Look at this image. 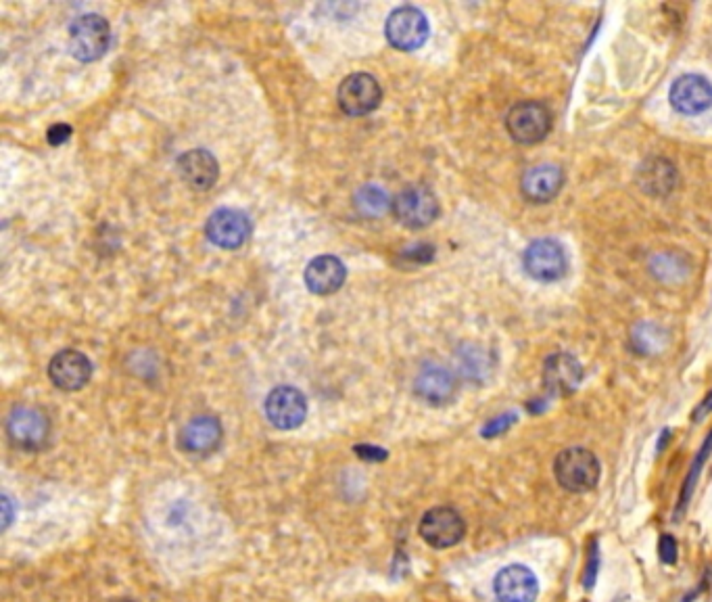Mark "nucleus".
<instances>
[{
    "label": "nucleus",
    "instance_id": "nucleus-32",
    "mask_svg": "<svg viewBox=\"0 0 712 602\" xmlns=\"http://www.w3.org/2000/svg\"><path fill=\"white\" fill-rule=\"evenodd\" d=\"M710 412H712V391L698 404V408H696L694 414H692V419H694V421H702L704 416H708Z\"/></svg>",
    "mask_w": 712,
    "mask_h": 602
},
{
    "label": "nucleus",
    "instance_id": "nucleus-12",
    "mask_svg": "<svg viewBox=\"0 0 712 602\" xmlns=\"http://www.w3.org/2000/svg\"><path fill=\"white\" fill-rule=\"evenodd\" d=\"M493 592L500 602H535L539 594L537 575L525 565H508L495 575Z\"/></svg>",
    "mask_w": 712,
    "mask_h": 602
},
{
    "label": "nucleus",
    "instance_id": "nucleus-14",
    "mask_svg": "<svg viewBox=\"0 0 712 602\" xmlns=\"http://www.w3.org/2000/svg\"><path fill=\"white\" fill-rule=\"evenodd\" d=\"M414 391L429 406H445L456 398L458 383L452 370L439 364H426L416 377Z\"/></svg>",
    "mask_w": 712,
    "mask_h": 602
},
{
    "label": "nucleus",
    "instance_id": "nucleus-13",
    "mask_svg": "<svg viewBox=\"0 0 712 602\" xmlns=\"http://www.w3.org/2000/svg\"><path fill=\"white\" fill-rule=\"evenodd\" d=\"M671 107L683 115H698L712 105V84L698 74L677 78L669 90Z\"/></svg>",
    "mask_w": 712,
    "mask_h": 602
},
{
    "label": "nucleus",
    "instance_id": "nucleus-9",
    "mask_svg": "<svg viewBox=\"0 0 712 602\" xmlns=\"http://www.w3.org/2000/svg\"><path fill=\"white\" fill-rule=\"evenodd\" d=\"M337 101L347 115L358 118V115H368L381 105L383 88L370 74H351L341 82Z\"/></svg>",
    "mask_w": 712,
    "mask_h": 602
},
{
    "label": "nucleus",
    "instance_id": "nucleus-10",
    "mask_svg": "<svg viewBox=\"0 0 712 602\" xmlns=\"http://www.w3.org/2000/svg\"><path fill=\"white\" fill-rule=\"evenodd\" d=\"M207 239L222 249H239L251 237V222L245 212L224 207V210L213 212L205 226Z\"/></svg>",
    "mask_w": 712,
    "mask_h": 602
},
{
    "label": "nucleus",
    "instance_id": "nucleus-11",
    "mask_svg": "<svg viewBox=\"0 0 712 602\" xmlns=\"http://www.w3.org/2000/svg\"><path fill=\"white\" fill-rule=\"evenodd\" d=\"M266 416L276 429H297L307 416L305 396L299 389L289 385L272 389L266 398Z\"/></svg>",
    "mask_w": 712,
    "mask_h": 602
},
{
    "label": "nucleus",
    "instance_id": "nucleus-17",
    "mask_svg": "<svg viewBox=\"0 0 712 602\" xmlns=\"http://www.w3.org/2000/svg\"><path fill=\"white\" fill-rule=\"evenodd\" d=\"M564 187V172L556 164H539L522 174L520 191L531 203H550Z\"/></svg>",
    "mask_w": 712,
    "mask_h": 602
},
{
    "label": "nucleus",
    "instance_id": "nucleus-23",
    "mask_svg": "<svg viewBox=\"0 0 712 602\" xmlns=\"http://www.w3.org/2000/svg\"><path fill=\"white\" fill-rule=\"evenodd\" d=\"M644 170V184L642 187L650 193H656V195H664V193H669L673 187H675V168L669 164L667 159H652L650 164L642 166Z\"/></svg>",
    "mask_w": 712,
    "mask_h": 602
},
{
    "label": "nucleus",
    "instance_id": "nucleus-21",
    "mask_svg": "<svg viewBox=\"0 0 712 602\" xmlns=\"http://www.w3.org/2000/svg\"><path fill=\"white\" fill-rule=\"evenodd\" d=\"M458 362H460L462 375L470 381H477V383L489 379L491 370H493L491 356L479 345H468L466 350H462L458 354Z\"/></svg>",
    "mask_w": 712,
    "mask_h": 602
},
{
    "label": "nucleus",
    "instance_id": "nucleus-24",
    "mask_svg": "<svg viewBox=\"0 0 712 602\" xmlns=\"http://www.w3.org/2000/svg\"><path fill=\"white\" fill-rule=\"evenodd\" d=\"M669 343V335L664 329H660L658 324L652 322H642L637 324V329L633 331V347L639 354H660Z\"/></svg>",
    "mask_w": 712,
    "mask_h": 602
},
{
    "label": "nucleus",
    "instance_id": "nucleus-27",
    "mask_svg": "<svg viewBox=\"0 0 712 602\" xmlns=\"http://www.w3.org/2000/svg\"><path fill=\"white\" fill-rule=\"evenodd\" d=\"M677 542L671 534H664L660 536L658 540V559L664 563V565H675L677 563Z\"/></svg>",
    "mask_w": 712,
    "mask_h": 602
},
{
    "label": "nucleus",
    "instance_id": "nucleus-5",
    "mask_svg": "<svg viewBox=\"0 0 712 602\" xmlns=\"http://www.w3.org/2000/svg\"><path fill=\"white\" fill-rule=\"evenodd\" d=\"M522 266L531 279L539 283H556L564 279L568 270V258L564 247L554 239H537L522 256Z\"/></svg>",
    "mask_w": 712,
    "mask_h": 602
},
{
    "label": "nucleus",
    "instance_id": "nucleus-31",
    "mask_svg": "<svg viewBox=\"0 0 712 602\" xmlns=\"http://www.w3.org/2000/svg\"><path fill=\"white\" fill-rule=\"evenodd\" d=\"M355 452H358L360 458H366V460H385L387 458V450L372 448V446H355Z\"/></svg>",
    "mask_w": 712,
    "mask_h": 602
},
{
    "label": "nucleus",
    "instance_id": "nucleus-8",
    "mask_svg": "<svg viewBox=\"0 0 712 602\" xmlns=\"http://www.w3.org/2000/svg\"><path fill=\"white\" fill-rule=\"evenodd\" d=\"M7 435H9L13 446L34 452L49 442L51 425L40 410L30 408V406H17L9 414Z\"/></svg>",
    "mask_w": 712,
    "mask_h": 602
},
{
    "label": "nucleus",
    "instance_id": "nucleus-3",
    "mask_svg": "<svg viewBox=\"0 0 712 602\" xmlns=\"http://www.w3.org/2000/svg\"><path fill=\"white\" fill-rule=\"evenodd\" d=\"M109 42V23L97 13L80 15L69 26V51L78 61L90 63L101 59L109 49Z\"/></svg>",
    "mask_w": 712,
    "mask_h": 602
},
{
    "label": "nucleus",
    "instance_id": "nucleus-33",
    "mask_svg": "<svg viewBox=\"0 0 712 602\" xmlns=\"http://www.w3.org/2000/svg\"><path fill=\"white\" fill-rule=\"evenodd\" d=\"M3 511H5V519H3V529H7L9 527V521H11V502H9V498H3Z\"/></svg>",
    "mask_w": 712,
    "mask_h": 602
},
{
    "label": "nucleus",
    "instance_id": "nucleus-29",
    "mask_svg": "<svg viewBox=\"0 0 712 602\" xmlns=\"http://www.w3.org/2000/svg\"><path fill=\"white\" fill-rule=\"evenodd\" d=\"M433 253H435V249H433L431 245H424V243H420V245H414L412 249H406V251H403V256H406V258H408V260H412V262L424 264V262H431Z\"/></svg>",
    "mask_w": 712,
    "mask_h": 602
},
{
    "label": "nucleus",
    "instance_id": "nucleus-18",
    "mask_svg": "<svg viewBox=\"0 0 712 602\" xmlns=\"http://www.w3.org/2000/svg\"><path fill=\"white\" fill-rule=\"evenodd\" d=\"M178 170L195 191H209L220 178L218 159L205 149H191L178 157Z\"/></svg>",
    "mask_w": 712,
    "mask_h": 602
},
{
    "label": "nucleus",
    "instance_id": "nucleus-19",
    "mask_svg": "<svg viewBox=\"0 0 712 602\" xmlns=\"http://www.w3.org/2000/svg\"><path fill=\"white\" fill-rule=\"evenodd\" d=\"M347 279L345 264L335 256L314 258L305 268V285L316 295H332Z\"/></svg>",
    "mask_w": 712,
    "mask_h": 602
},
{
    "label": "nucleus",
    "instance_id": "nucleus-28",
    "mask_svg": "<svg viewBox=\"0 0 712 602\" xmlns=\"http://www.w3.org/2000/svg\"><path fill=\"white\" fill-rule=\"evenodd\" d=\"M598 567H600V550H598V544H593L591 546V554H589V563H587V569H585V577H583L585 590H591L593 586H596Z\"/></svg>",
    "mask_w": 712,
    "mask_h": 602
},
{
    "label": "nucleus",
    "instance_id": "nucleus-6",
    "mask_svg": "<svg viewBox=\"0 0 712 602\" xmlns=\"http://www.w3.org/2000/svg\"><path fill=\"white\" fill-rule=\"evenodd\" d=\"M385 36L399 51H416L429 38V19L416 7H399L385 23Z\"/></svg>",
    "mask_w": 712,
    "mask_h": 602
},
{
    "label": "nucleus",
    "instance_id": "nucleus-2",
    "mask_svg": "<svg viewBox=\"0 0 712 602\" xmlns=\"http://www.w3.org/2000/svg\"><path fill=\"white\" fill-rule=\"evenodd\" d=\"M554 124V115L539 101H520L506 115L508 134L518 145H537L545 141Z\"/></svg>",
    "mask_w": 712,
    "mask_h": 602
},
{
    "label": "nucleus",
    "instance_id": "nucleus-16",
    "mask_svg": "<svg viewBox=\"0 0 712 602\" xmlns=\"http://www.w3.org/2000/svg\"><path fill=\"white\" fill-rule=\"evenodd\" d=\"M49 377L63 391H78L90 381L92 364L78 350H63L51 360Z\"/></svg>",
    "mask_w": 712,
    "mask_h": 602
},
{
    "label": "nucleus",
    "instance_id": "nucleus-1",
    "mask_svg": "<svg viewBox=\"0 0 712 602\" xmlns=\"http://www.w3.org/2000/svg\"><path fill=\"white\" fill-rule=\"evenodd\" d=\"M602 467L598 456L587 448L573 446L562 450L554 460V477L562 490L587 494L600 483Z\"/></svg>",
    "mask_w": 712,
    "mask_h": 602
},
{
    "label": "nucleus",
    "instance_id": "nucleus-20",
    "mask_svg": "<svg viewBox=\"0 0 712 602\" xmlns=\"http://www.w3.org/2000/svg\"><path fill=\"white\" fill-rule=\"evenodd\" d=\"M222 442V425L213 416H195L182 429L180 446L191 454H211L220 448Z\"/></svg>",
    "mask_w": 712,
    "mask_h": 602
},
{
    "label": "nucleus",
    "instance_id": "nucleus-25",
    "mask_svg": "<svg viewBox=\"0 0 712 602\" xmlns=\"http://www.w3.org/2000/svg\"><path fill=\"white\" fill-rule=\"evenodd\" d=\"M679 260L681 258L677 256V253H664V256H656L652 260V272L662 281H681L685 276V272L679 274V270H675V266L677 268H687V264L681 266Z\"/></svg>",
    "mask_w": 712,
    "mask_h": 602
},
{
    "label": "nucleus",
    "instance_id": "nucleus-7",
    "mask_svg": "<svg viewBox=\"0 0 712 602\" xmlns=\"http://www.w3.org/2000/svg\"><path fill=\"white\" fill-rule=\"evenodd\" d=\"M420 536L433 548H452L466 536V523L462 515L449 506L431 508L420 521Z\"/></svg>",
    "mask_w": 712,
    "mask_h": 602
},
{
    "label": "nucleus",
    "instance_id": "nucleus-22",
    "mask_svg": "<svg viewBox=\"0 0 712 602\" xmlns=\"http://www.w3.org/2000/svg\"><path fill=\"white\" fill-rule=\"evenodd\" d=\"M393 207L387 191L376 187V184H366L358 193H355V210L364 218H381Z\"/></svg>",
    "mask_w": 712,
    "mask_h": 602
},
{
    "label": "nucleus",
    "instance_id": "nucleus-35",
    "mask_svg": "<svg viewBox=\"0 0 712 602\" xmlns=\"http://www.w3.org/2000/svg\"><path fill=\"white\" fill-rule=\"evenodd\" d=\"M120 602H132V600H120Z\"/></svg>",
    "mask_w": 712,
    "mask_h": 602
},
{
    "label": "nucleus",
    "instance_id": "nucleus-15",
    "mask_svg": "<svg viewBox=\"0 0 712 602\" xmlns=\"http://www.w3.org/2000/svg\"><path fill=\"white\" fill-rule=\"evenodd\" d=\"M583 381L581 362L566 352L552 354L543 364V385L552 396H571Z\"/></svg>",
    "mask_w": 712,
    "mask_h": 602
},
{
    "label": "nucleus",
    "instance_id": "nucleus-26",
    "mask_svg": "<svg viewBox=\"0 0 712 602\" xmlns=\"http://www.w3.org/2000/svg\"><path fill=\"white\" fill-rule=\"evenodd\" d=\"M516 423V414L512 412H506V414H502V416H497V419H493V421H489L485 427H483V437H497V435H502V433H506L512 425Z\"/></svg>",
    "mask_w": 712,
    "mask_h": 602
},
{
    "label": "nucleus",
    "instance_id": "nucleus-34",
    "mask_svg": "<svg viewBox=\"0 0 712 602\" xmlns=\"http://www.w3.org/2000/svg\"><path fill=\"white\" fill-rule=\"evenodd\" d=\"M614 602H629V600H627V598H616Z\"/></svg>",
    "mask_w": 712,
    "mask_h": 602
},
{
    "label": "nucleus",
    "instance_id": "nucleus-4",
    "mask_svg": "<svg viewBox=\"0 0 712 602\" xmlns=\"http://www.w3.org/2000/svg\"><path fill=\"white\" fill-rule=\"evenodd\" d=\"M393 212L403 226L426 228L439 216V201L426 184H410L393 199Z\"/></svg>",
    "mask_w": 712,
    "mask_h": 602
},
{
    "label": "nucleus",
    "instance_id": "nucleus-30",
    "mask_svg": "<svg viewBox=\"0 0 712 602\" xmlns=\"http://www.w3.org/2000/svg\"><path fill=\"white\" fill-rule=\"evenodd\" d=\"M69 136H71V128L65 126V124H57V126H53V128L49 130V143L55 145V147H59V145H63L65 141H69Z\"/></svg>",
    "mask_w": 712,
    "mask_h": 602
}]
</instances>
